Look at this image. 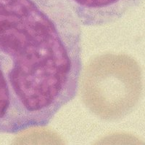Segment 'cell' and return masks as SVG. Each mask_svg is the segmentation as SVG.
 <instances>
[{
  "label": "cell",
  "mask_w": 145,
  "mask_h": 145,
  "mask_svg": "<svg viewBox=\"0 0 145 145\" xmlns=\"http://www.w3.org/2000/svg\"><path fill=\"white\" fill-rule=\"evenodd\" d=\"M81 26L63 0H0V135L46 126L74 99Z\"/></svg>",
  "instance_id": "1"
},
{
  "label": "cell",
  "mask_w": 145,
  "mask_h": 145,
  "mask_svg": "<svg viewBox=\"0 0 145 145\" xmlns=\"http://www.w3.org/2000/svg\"><path fill=\"white\" fill-rule=\"evenodd\" d=\"M142 72L127 55L104 54L86 65L81 78L84 104L95 115L115 121L136 106L142 93Z\"/></svg>",
  "instance_id": "2"
},
{
  "label": "cell",
  "mask_w": 145,
  "mask_h": 145,
  "mask_svg": "<svg viewBox=\"0 0 145 145\" xmlns=\"http://www.w3.org/2000/svg\"><path fill=\"white\" fill-rule=\"evenodd\" d=\"M85 26H102L119 20L138 0H63Z\"/></svg>",
  "instance_id": "3"
}]
</instances>
